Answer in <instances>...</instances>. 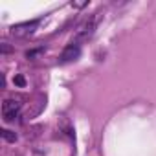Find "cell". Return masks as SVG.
Here are the masks:
<instances>
[{
  "label": "cell",
  "instance_id": "obj_1",
  "mask_svg": "<svg viewBox=\"0 0 156 156\" xmlns=\"http://www.w3.org/2000/svg\"><path fill=\"white\" fill-rule=\"evenodd\" d=\"M96 26H98V15H92V17H88L79 28H77V33H75V44H79V42H85V41H88L92 35H94V30H96Z\"/></svg>",
  "mask_w": 156,
  "mask_h": 156
},
{
  "label": "cell",
  "instance_id": "obj_9",
  "mask_svg": "<svg viewBox=\"0 0 156 156\" xmlns=\"http://www.w3.org/2000/svg\"><path fill=\"white\" fill-rule=\"evenodd\" d=\"M9 51H11V48L8 44H2V53H9Z\"/></svg>",
  "mask_w": 156,
  "mask_h": 156
},
{
  "label": "cell",
  "instance_id": "obj_2",
  "mask_svg": "<svg viewBox=\"0 0 156 156\" xmlns=\"http://www.w3.org/2000/svg\"><path fill=\"white\" fill-rule=\"evenodd\" d=\"M39 26V20H31V22H22V24H15L11 26L9 33L13 37H28L35 31V28Z\"/></svg>",
  "mask_w": 156,
  "mask_h": 156
},
{
  "label": "cell",
  "instance_id": "obj_6",
  "mask_svg": "<svg viewBox=\"0 0 156 156\" xmlns=\"http://www.w3.org/2000/svg\"><path fill=\"white\" fill-rule=\"evenodd\" d=\"M13 83H15L17 87H20V88H24V87H26V77L20 75V73H17V75L13 77Z\"/></svg>",
  "mask_w": 156,
  "mask_h": 156
},
{
  "label": "cell",
  "instance_id": "obj_4",
  "mask_svg": "<svg viewBox=\"0 0 156 156\" xmlns=\"http://www.w3.org/2000/svg\"><path fill=\"white\" fill-rule=\"evenodd\" d=\"M79 55H81V46L75 44V42H72V44H68V46L62 50V53L59 55V62H72V61H75V59H79Z\"/></svg>",
  "mask_w": 156,
  "mask_h": 156
},
{
  "label": "cell",
  "instance_id": "obj_7",
  "mask_svg": "<svg viewBox=\"0 0 156 156\" xmlns=\"http://www.w3.org/2000/svg\"><path fill=\"white\" fill-rule=\"evenodd\" d=\"M41 53H44V48H35V50L26 51V57H28V59H35V57H39Z\"/></svg>",
  "mask_w": 156,
  "mask_h": 156
},
{
  "label": "cell",
  "instance_id": "obj_5",
  "mask_svg": "<svg viewBox=\"0 0 156 156\" xmlns=\"http://www.w3.org/2000/svg\"><path fill=\"white\" fill-rule=\"evenodd\" d=\"M0 134H2V138H4L6 141H9V143H15V141H17V134H15L13 130L2 129V130H0Z\"/></svg>",
  "mask_w": 156,
  "mask_h": 156
},
{
  "label": "cell",
  "instance_id": "obj_8",
  "mask_svg": "<svg viewBox=\"0 0 156 156\" xmlns=\"http://www.w3.org/2000/svg\"><path fill=\"white\" fill-rule=\"evenodd\" d=\"M72 6L73 8H83V6H87V2H72Z\"/></svg>",
  "mask_w": 156,
  "mask_h": 156
},
{
  "label": "cell",
  "instance_id": "obj_3",
  "mask_svg": "<svg viewBox=\"0 0 156 156\" xmlns=\"http://www.w3.org/2000/svg\"><path fill=\"white\" fill-rule=\"evenodd\" d=\"M20 110V103L15 101V99H6L2 103V116H4V121H13L17 118Z\"/></svg>",
  "mask_w": 156,
  "mask_h": 156
}]
</instances>
